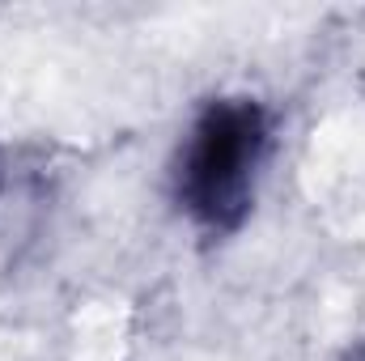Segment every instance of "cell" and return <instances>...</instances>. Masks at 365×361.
Returning <instances> with one entry per match:
<instances>
[{
  "mask_svg": "<svg viewBox=\"0 0 365 361\" xmlns=\"http://www.w3.org/2000/svg\"><path fill=\"white\" fill-rule=\"evenodd\" d=\"M268 111L255 98H221L200 111L182 136L175 171L179 204L200 230L225 234L247 217L268 158Z\"/></svg>",
  "mask_w": 365,
  "mask_h": 361,
  "instance_id": "1",
  "label": "cell"
}]
</instances>
